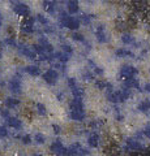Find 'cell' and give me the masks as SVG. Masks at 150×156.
I'll return each mask as SVG.
<instances>
[{
  "mask_svg": "<svg viewBox=\"0 0 150 156\" xmlns=\"http://www.w3.org/2000/svg\"><path fill=\"white\" fill-rule=\"evenodd\" d=\"M124 147H125V150L130 151V152H141V151L145 150V146L136 136H128V138L124 140Z\"/></svg>",
  "mask_w": 150,
  "mask_h": 156,
  "instance_id": "6da1fadb",
  "label": "cell"
},
{
  "mask_svg": "<svg viewBox=\"0 0 150 156\" xmlns=\"http://www.w3.org/2000/svg\"><path fill=\"white\" fill-rule=\"evenodd\" d=\"M52 129H54V133L55 134H60L61 133V128H60L59 125H56V124L52 125Z\"/></svg>",
  "mask_w": 150,
  "mask_h": 156,
  "instance_id": "b9f144b4",
  "label": "cell"
},
{
  "mask_svg": "<svg viewBox=\"0 0 150 156\" xmlns=\"http://www.w3.org/2000/svg\"><path fill=\"white\" fill-rule=\"evenodd\" d=\"M20 103H21V100L17 99V98H7L5 99V105L8 108H16Z\"/></svg>",
  "mask_w": 150,
  "mask_h": 156,
  "instance_id": "603a6c76",
  "label": "cell"
},
{
  "mask_svg": "<svg viewBox=\"0 0 150 156\" xmlns=\"http://www.w3.org/2000/svg\"><path fill=\"white\" fill-rule=\"evenodd\" d=\"M37 21V20L34 17H27L25 18V21L22 22V25H21V30L24 33H34V22Z\"/></svg>",
  "mask_w": 150,
  "mask_h": 156,
  "instance_id": "52a82bcc",
  "label": "cell"
},
{
  "mask_svg": "<svg viewBox=\"0 0 150 156\" xmlns=\"http://www.w3.org/2000/svg\"><path fill=\"white\" fill-rule=\"evenodd\" d=\"M35 20L39 23H42V25H48V20L45 16H42V14H38V16L35 17Z\"/></svg>",
  "mask_w": 150,
  "mask_h": 156,
  "instance_id": "d6a6232c",
  "label": "cell"
},
{
  "mask_svg": "<svg viewBox=\"0 0 150 156\" xmlns=\"http://www.w3.org/2000/svg\"><path fill=\"white\" fill-rule=\"evenodd\" d=\"M56 98H57V100H59V101H61V100H63V98H64V94H63V92H60V94H57V95H56Z\"/></svg>",
  "mask_w": 150,
  "mask_h": 156,
  "instance_id": "f6af8a7d",
  "label": "cell"
},
{
  "mask_svg": "<svg viewBox=\"0 0 150 156\" xmlns=\"http://www.w3.org/2000/svg\"><path fill=\"white\" fill-rule=\"evenodd\" d=\"M37 112L39 116H46L47 115V109H46V105L42 104V103H38L37 104Z\"/></svg>",
  "mask_w": 150,
  "mask_h": 156,
  "instance_id": "f1b7e54d",
  "label": "cell"
},
{
  "mask_svg": "<svg viewBox=\"0 0 150 156\" xmlns=\"http://www.w3.org/2000/svg\"><path fill=\"white\" fill-rule=\"evenodd\" d=\"M115 55H116V57H119V58H125V57L133 58L134 57V53L132 51L127 50V48H118V50L115 51Z\"/></svg>",
  "mask_w": 150,
  "mask_h": 156,
  "instance_id": "9a60e30c",
  "label": "cell"
},
{
  "mask_svg": "<svg viewBox=\"0 0 150 156\" xmlns=\"http://www.w3.org/2000/svg\"><path fill=\"white\" fill-rule=\"evenodd\" d=\"M93 18H94V14H82V16H80V22L89 25Z\"/></svg>",
  "mask_w": 150,
  "mask_h": 156,
  "instance_id": "83f0119b",
  "label": "cell"
},
{
  "mask_svg": "<svg viewBox=\"0 0 150 156\" xmlns=\"http://www.w3.org/2000/svg\"><path fill=\"white\" fill-rule=\"evenodd\" d=\"M137 109L142 113H149L150 112V100L149 99H142L137 105Z\"/></svg>",
  "mask_w": 150,
  "mask_h": 156,
  "instance_id": "ac0fdd59",
  "label": "cell"
},
{
  "mask_svg": "<svg viewBox=\"0 0 150 156\" xmlns=\"http://www.w3.org/2000/svg\"><path fill=\"white\" fill-rule=\"evenodd\" d=\"M0 20H2V13H0Z\"/></svg>",
  "mask_w": 150,
  "mask_h": 156,
  "instance_id": "681fc988",
  "label": "cell"
},
{
  "mask_svg": "<svg viewBox=\"0 0 150 156\" xmlns=\"http://www.w3.org/2000/svg\"><path fill=\"white\" fill-rule=\"evenodd\" d=\"M54 68H55V70H61V72H64L65 70V64H63V62H56V64H54Z\"/></svg>",
  "mask_w": 150,
  "mask_h": 156,
  "instance_id": "ab89813d",
  "label": "cell"
},
{
  "mask_svg": "<svg viewBox=\"0 0 150 156\" xmlns=\"http://www.w3.org/2000/svg\"><path fill=\"white\" fill-rule=\"evenodd\" d=\"M79 2H76V0H72V2H68L67 3V11H68L69 14H75L79 12Z\"/></svg>",
  "mask_w": 150,
  "mask_h": 156,
  "instance_id": "ffe728a7",
  "label": "cell"
},
{
  "mask_svg": "<svg viewBox=\"0 0 150 156\" xmlns=\"http://www.w3.org/2000/svg\"><path fill=\"white\" fill-rule=\"evenodd\" d=\"M0 112H2V109H0Z\"/></svg>",
  "mask_w": 150,
  "mask_h": 156,
  "instance_id": "f907efd6",
  "label": "cell"
},
{
  "mask_svg": "<svg viewBox=\"0 0 150 156\" xmlns=\"http://www.w3.org/2000/svg\"><path fill=\"white\" fill-rule=\"evenodd\" d=\"M93 70H94V73H95L97 76H103V73H104V69H103V68H101V66H98V65H97Z\"/></svg>",
  "mask_w": 150,
  "mask_h": 156,
  "instance_id": "60d3db41",
  "label": "cell"
},
{
  "mask_svg": "<svg viewBox=\"0 0 150 156\" xmlns=\"http://www.w3.org/2000/svg\"><path fill=\"white\" fill-rule=\"evenodd\" d=\"M3 57V50H2V47H0V58Z\"/></svg>",
  "mask_w": 150,
  "mask_h": 156,
  "instance_id": "7dc6e473",
  "label": "cell"
},
{
  "mask_svg": "<svg viewBox=\"0 0 150 156\" xmlns=\"http://www.w3.org/2000/svg\"><path fill=\"white\" fill-rule=\"evenodd\" d=\"M8 135V129L5 126H0V138H5Z\"/></svg>",
  "mask_w": 150,
  "mask_h": 156,
  "instance_id": "f35d334b",
  "label": "cell"
},
{
  "mask_svg": "<svg viewBox=\"0 0 150 156\" xmlns=\"http://www.w3.org/2000/svg\"><path fill=\"white\" fill-rule=\"evenodd\" d=\"M102 125H103V121L99 120V119H97V120H93V121H91V122L89 124V128H91V130H98Z\"/></svg>",
  "mask_w": 150,
  "mask_h": 156,
  "instance_id": "4316f807",
  "label": "cell"
},
{
  "mask_svg": "<svg viewBox=\"0 0 150 156\" xmlns=\"http://www.w3.org/2000/svg\"><path fill=\"white\" fill-rule=\"evenodd\" d=\"M138 74V69L133 65H129V64H125L120 68V72H119V76L122 80H129V78H136V76Z\"/></svg>",
  "mask_w": 150,
  "mask_h": 156,
  "instance_id": "7a4b0ae2",
  "label": "cell"
},
{
  "mask_svg": "<svg viewBox=\"0 0 150 156\" xmlns=\"http://www.w3.org/2000/svg\"><path fill=\"white\" fill-rule=\"evenodd\" d=\"M141 133H142V135L145 136V138L150 139V124H148L146 126H145L144 130H141Z\"/></svg>",
  "mask_w": 150,
  "mask_h": 156,
  "instance_id": "d590c367",
  "label": "cell"
},
{
  "mask_svg": "<svg viewBox=\"0 0 150 156\" xmlns=\"http://www.w3.org/2000/svg\"><path fill=\"white\" fill-rule=\"evenodd\" d=\"M5 44H8L9 47H17L18 44H17V41H16V39H14V38H7L5 39Z\"/></svg>",
  "mask_w": 150,
  "mask_h": 156,
  "instance_id": "4dcf8cb0",
  "label": "cell"
},
{
  "mask_svg": "<svg viewBox=\"0 0 150 156\" xmlns=\"http://www.w3.org/2000/svg\"><path fill=\"white\" fill-rule=\"evenodd\" d=\"M50 151L55 156H67V151H68V148H65L64 146H63V143L60 142V139H56L50 146Z\"/></svg>",
  "mask_w": 150,
  "mask_h": 156,
  "instance_id": "3957f363",
  "label": "cell"
},
{
  "mask_svg": "<svg viewBox=\"0 0 150 156\" xmlns=\"http://www.w3.org/2000/svg\"><path fill=\"white\" fill-rule=\"evenodd\" d=\"M43 81L46 82V83H48L50 86H54L56 82H57V78H59V74H57V72L55 69H48L47 72L43 73Z\"/></svg>",
  "mask_w": 150,
  "mask_h": 156,
  "instance_id": "5b68a950",
  "label": "cell"
},
{
  "mask_svg": "<svg viewBox=\"0 0 150 156\" xmlns=\"http://www.w3.org/2000/svg\"><path fill=\"white\" fill-rule=\"evenodd\" d=\"M67 85H68L71 89H73V87H76L77 86V81H76V78H73V77H69L68 80H67Z\"/></svg>",
  "mask_w": 150,
  "mask_h": 156,
  "instance_id": "e575fe53",
  "label": "cell"
},
{
  "mask_svg": "<svg viewBox=\"0 0 150 156\" xmlns=\"http://www.w3.org/2000/svg\"><path fill=\"white\" fill-rule=\"evenodd\" d=\"M25 70L27 74H30V76H33V77H38L41 74V69L38 68L37 65H29V66H25Z\"/></svg>",
  "mask_w": 150,
  "mask_h": 156,
  "instance_id": "44dd1931",
  "label": "cell"
},
{
  "mask_svg": "<svg viewBox=\"0 0 150 156\" xmlns=\"http://www.w3.org/2000/svg\"><path fill=\"white\" fill-rule=\"evenodd\" d=\"M72 39H75V41H77V42H84L85 41V38L81 33H73L72 34Z\"/></svg>",
  "mask_w": 150,
  "mask_h": 156,
  "instance_id": "1f68e13d",
  "label": "cell"
},
{
  "mask_svg": "<svg viewBox=\"0 0 150 156\" xmlns=\"http://www.w3.org/2000/svg\"><path fill=\"white\" fill-rule=\"evenodd\" d=\"M69 108L71 111H84V101H82V99L75 98L69 103Z\"/></svg>",
  "mask_w": 150,
  "mask_h": 156,
  "instance_id": "e0dca14e",
  "label": "cell"
},
{
  "mask_svg": "<svg viewBox=\"0 0 150 156\" xmlns=\"http://www.w3.org/2000/svg\"><path fill=\"white\" fill-rule=\"evenodd\" d=\"M33 156H45V155H43V154H41V152H35V154L33 155Z\"/></svg>",
  "mask_w": 150,
  "mask_h": 156,
  "instance_id": "bcb514c9",
  "label": "cell"
},
{
  "mask_svg": "<svg viewBox=\"0 0 150 156\" xmlns=\"http://www.w3.org/2000/svg\"><path fill=\"white\" fill-rule=\"evenodd\" d=\"M71 148L76 152V156H88V155H90V151L88 148H84L80 143H73L71 146Z\"/></svg>",
  "mask_w": 150,
  "mask_h": 156,
  "instance_id": "7c38bea8",
  "label": "cell"
},
{
  "mask_svg": "<svg viewBox=\"0 0 150 156\" xmlns=\"http://www.w3.org/2000/svg\"><path fill=\"white\" fill-rule=\"evenodd\" d=\"M124 87L125 89H129V90H138L141 91V85H140V81L137 80V78H129V80H125L124 81Z\"/></svg>",
  "mask_w": 150,
  "mask_h": 156,
  "instance_id": "9c48e42d",
  "label": "cell"
},
{
  "mask_svg": "<svg viewBox=\"0 0 150 156\" xmlns=\"http://www.w3.org/2000/svg\"><path fill=\"white\" fill-rule=\"evenodd\" d=\"M9 90L14 94H21L22 92V86H21V82L18 78H12L9 81Z\"/></svg>",
  "mask_w": 150,
  "mask_h": 156,
  "instance_id": "30bf717a",
  "label": "cell"
},
{
  "mask_svg": "<svg viewBox=\"0 0 150 156\" xmlns=\"http://www.w3.org/2000/svg\"><path fill=\"white\" fill-rule=\"evenodd\" d=\"M69 117L73 121H77V122H81V121L85 120L86 113L85 111H71L69 112Z\"/></svg>",
  "mask_w": 150,
  "mask_h": 156,
  "instance_id": "5bb4252c",
  "label": "cell"
},
{
  "mask_svg": "<svg viewBox=\"0 0 150 156\" xmlns=\"http://www.w3.org/2000/svg\"><path fill=\"white\" fill-rule=\"evenodd\" d=\"M144 90L150 94V82H148V83H145V85H144Z\"/></svg>",
  "mask_w": 150,
  "mask_h": 156,
  "instance_id": "ee69618b",
  "label": "cell"
},
{
  "mask_svg": "<svg viewBox=\"0 0 150 156\" xmlns=\"http://www.w3.org/2000/svg\"><path fill=\"white\" fill-rule=\"evenodd\" d=\"M61 51L68 53V55H72V53H73V48H72L69 44H63L61 46Z\"/></svg>",
  "mask_w": 150,
  "mask_h": 156,
  "instance_id": "836d02e7",
  "label": "cell"
},
{
  "mask_svg": "<svg viewBox=\"0 0 150 156\" xmlns=\"http://www.w3.org/2000/svg\"><path fill=\"white\" fill-rule=\"evenodd\" d=\"M107 100L112 104H118L120 103V98H119V91L118 90H114V91H110L107 92Z\"/></svg>",
  "mask_w": 150,
  "mask_h": 156,
  "instance_id": "d6986e66",
  "label": "cell"
},
{
  "mask_svg": "<svg viewBox=\"0 0 150 156\" xmlns=\"http://www.w3.org/2000/svg\"><path fill=\"white\" fill-rule=\"evenodd\" d=\"M7 121V125L9 126V128H13V129H21L22 126V121L18 120L17 117H9V119L5 120Z\"/></svg>",
  "mask_w": 150,
  "mask_h": 156,
  "instance_id": "2e32d148",
  "label": "cell"
},
{
  "mask_svg": "<svg viewBox=\"0 0 150 156\" xmlns=\"http://www.w3.org/2000/svg\"><path fill=\"white\" fill-rule=\"evenodd\" d=\"M80 26H81L80 18H76V17H71L68 21V25H67V27H68L69 30H77Z\"/></svg>",
  "mask_w": 150,
  "mask_h": 156,
  "instance_id": "7402d4cb",
  "label": "cell"
},
{
  "mask_svg": "<svg viewBox=\"0 0 150 156\" xmlns=\"http://www.w3.org/2000/svg\"><path fill=\"white\" fill-rule=\"evenodd\" d=\"M72 95H73L75 98H77V99H81V98L85 95V90L80 86H76V87L72 89Z\"/></svg>",
  "mask_w": 150,
  "mask_h": 156,
  "instance_id": "484cf974",
  "label": "cell"
},
{
  "mask_svg": "<svg viewBox=\"0 0 150 156\" xmlns=\"http://www.w3.org/2000/svg\"><path fill=\"white\" fill-rule=\"evenodd\" d=\"M13 11L17 16H21V17H25L27 18L30 16V8H29L25 3H13Z\"/></svg>",
  "mask_w": 150,
  "mask_h": 156,
  "instance_id": "277c9868",
  "label": "cell"
},
{
  "mask_svg": "<svg viewBox=\"0 0 150 156\" xmlns=\"http://www.w3.org/2000/svg\"><path fill=\"white\" fill-rule=\"evenodd\" d=\"M55 57L57 58V60H59V62H63V64H65V62L69 60L71 55H68V53L60 51V52H56V53H55Z\"/></svg>",
  "mask_w": 150,
  "mask_h": 156,
  "instance_id": "d4e9b609",
  "label": "cell"
},
{
  "mask_svg": "<svg viewBox=\"0 0 150 156\" xmlns=\"http://www.w3.org/2000/svg\"><path fill=\"white\" fill-rule=\"evenodd\" d=\"M2 116H3L5 120L11 117V116H9V111H8V109H4V111H2Z\"/></svg>",
  "mask_w": 150,
  "mask_h": 156,
  "instance_id": "7bdbcfd3",
  "label": "cell"
},
{
  "mask_svg": "<svg viewBox=\"0 0 150 156\" xmlns=\"http://www.w3.org/2000/svg\"><path fill=\"white\" fill-rule=\"evenodd\" d=\"M21 142L24 144H30L31 143V136L30 135H24V136H21Z\"/></svg>",
  "mask_w": 150,
  "mask_h": 156,
  "instance_id": "74e56055",
  "label": "cell"
},
{
  "mask_svg": "<svg viewBox=\"0 0 150 156\" xmlns=\"http://www.w3.org/2000/svg\"><path fill=\"white\" fill-rule=\"evenodd\" d=\"M18 48H20V52L26 58H29V60H37V58H38V55L35 53V51L33 50V47L30 48L27 46H18Z\"/></svg>",
  "mask_w": 150,
  "mask_h": 156,
  "instance_id": "ba28073f",
  "label": "cell"
},
{
  "mask_svg": "<svg viewBox=\"0 0 150 156\" xmlns=\"http://www.w3.org/2000/svg\"><path fill=\"white\" fill-rule=\"evenodd\" d=\"M34 140H35V143H38V144H43L46 142V136L43 135L42 133H37L34 135Z\"/></svg>",
  "mask_w": 150,
  "mask_h": 156,
  "instance_id": "f546056e",
  "label": "cell"
},
{
  "mask_svg": "<svg viewBox=\"0 0 150 156\" xmlns=\"http://www.w3.org/2000/svg\"><path fill=\"white\" fill-rule=\"evenodd\" d=\"M99 142H101V135L97 133V131H93V133L89 134V136H88V143H89L90 147L97 148L99 146Z\"/></svg>",
  "mask_w": 150,
  "mask_h": 156,
  "instance_id": "8fae6325",
  "label": "cell"
},
{
  "mask_svg": "<svg viewBox=\"0 0 150 156\" xmlns=\"http://www.w3.org/2000/svg\"><path fill=\"white\" fill-rule=\"evenodd\" d=\"M120 39H122L123 44H127V46H136L137 44L136 38H134L132 34H129V33H124Z\"/></svg>",
  "mask_w": 150,
  "mask_h": 156,
  "instance_id": "4fadbf2b",
  "label": "cell"
},
{
  "mask_svg": "<svg viewBox=\"0 0 150 156\" xmlns=\"http://www.w3.org/2000/svg\"><path fill=\"white\" fill-rule=\"evenodd\" d=\"M43 8L47 13H54L56 8V2H43Z\"/></svg>",
  "mask_w": 150,
  "mask_h": 156,
  "instance_id": "cb8c5ba5",
  "label": "cell"
},
{
  "mask_svg": "<svg viewBox=\"0 0 150 156\" xmlns=\"http://www.w3.org/2000/svg\"><path fill=\"white\" fill-rule=\"evenodd\" d=\"M82 77H84L85 81H93L94 80V74L91 72H85L84 74H82Z\"/></svg>",
  "mask_w": 150,
  "mask_h": 156,
  "instance_id": "8d00e7d4",
  "label": "cell"
},
{
  "mask_svg": "<svg viewBox=\"0 0 150 156\" xmlns=\"http://www.w3.org/2000/svg\"><path fill=\"white\" fill-rule=\"evenodd\" d=\"M0 26H2V20H0Z\"/></svg>",
  "mask_w": 150,
  "mask_h": 156,
  "instance_id": "c3c4849f",
  "label": "cell"
},
{
  "mask_svg": "<svg viewBox=\"0 0 150 156\" xmlns=\"http://www.w3.org/2000/svg\"><path fill=\"white\" fill-rule=\"evenodd\" d=\"M95 38H97V41H98L99 43H102V44H104V43L108 42V37H107V33H106V27L103 25L97 26V29H95Z\"/></svg>",
  "mask_w": 150,
  "mask_h": 156,
  "instance_id": "8992f818",
  "label": "cell"
}]
</instances>
